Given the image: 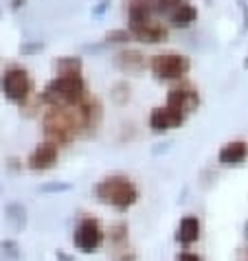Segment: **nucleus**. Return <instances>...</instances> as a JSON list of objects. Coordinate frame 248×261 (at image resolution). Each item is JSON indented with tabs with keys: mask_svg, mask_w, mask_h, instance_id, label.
<instances>
[{
	"mask_svg": "<svg viewBox=\"0 0 248 261\" xmlns=\"http://www.w3.org/2000/svg\"><path fill=\"white\" fill-rule=\"evenodd\" d=\"M110 239L119 246V244H126L128 242V226L126 224H114L110 228Z\"/></svg>",
	"mask_w": 248,
	"mask_h": 261,
	"instance_id": "17",
	"label": "nucleus"
},
{
	"mask_svg": "<svg viewBox=\"0 0 248 261\" xmlns=\"http://www.w3.org/2000/svg\"><path fill=\"white\" fill-rule=\"evenodd\" d=\"M11 208V211L13 213H16V215H7V217H9V220H13V224H16V228H22L24 226V208L22 206H9Z\"/></svg>",
	"mask_w": 248,
	"mask_h": 261,
	"instance_id": "18",
	"label": "nucleus"
},
{
	"mask_svg": "<svg viewBox=\"0 0 248 261\" xmlns=\"http://www.w3.org/2000/svg\"><path fill=\"white\" fill-rule=\"evenodd\" d=\"M114 64L119 66L121 70H128V72H138L143 68V55L138 50H121V53L114 55Z\"/></svg>",
	"mask_w": 248,
	"mask_h": 261,
	"instance_id": "14",
	"label": "nucleus"
},
{
	"mask_svg": "<svg viewBox=\"0 0 248 261\" xmlns=\"http://www.w3.org/2000/svg\"><path fill=\"white\" fill-rule=\"evenodd\" d=\"M0 90L11 101H24L29 97V92H31V79H29L27 70L18 66H11L9 70H5L3 77H0Z\"/></svg>",
	"mask_w": 248,
	"mask_h": 261,
	"instance_id": "5",
	"label": "nucleus"
},
{
	"mask_svg": "<svg viewBox=\"0 0 248 261\" xmlns=\"http://www.w3.org/2000/svg\"><path fill=\"white\" fill-rule=\"evenodd\" d=\"M200 103V95L198 90L191 88V86H178V88H171L169 95H167V106L176 108L180 112H193Z\"/></svg>",
	"mask_w": 248,
	"mask_h": 261,
	"instance_id": "9",
	"label": "nucleus"
},
{
	"mask_svg": "<svg viewBox=\"0 0 248 261\" xmlns=\"http://www.w3.org/2000/svg\"><path fill=\"white\" fill-rule=\"evenodd\" d=\"M150 68L158 79H182L191 68V62L189 57L178 53H163L152 57Z\"/></svg>",
	"mask_w": 248,
	"mask_h": 261,
	"instance_id": "4",
	"label": "nucleus"
},
{
	"mask_svg": "<svg viewBox=\"0 0 248 261\" xmlns=\"http://www.w3.org/2000/svg\"><path fill=\"white\" fill-rule=\"evenodd\" d=\"M200 220L195 215H185L176 228V242L180 246H193L200 239Z\"/></svg>",
	"mask_w": 248,
	"mask_h": 261,
	"instance_id": "11",
	"label": "nucleus"
},
{
	"mask_svg": "<svg viewBox=\"0 0 248 261\" xmlns=\"http://www.w3.org/2000/svg\"><path fill=\"white\" fill-rule=\"evenodd\" d=\"M110 42H128L130 40V33L128 31H110L106 35Z\"/></svg>",
	"mask_w": 248,
	"mask_h": 261,
	"instance_id": "20",
	"label": "nucleus"
},
{
	"mask_svg": "<svg viewBox=\"0 0 248 261\" xmlns=\"http://www.w3.org/2000/svg\"><path fill=\"white\" fill-rule=\"evenodd\" d=\"M20 246L13 239H5L0 242V261H18L20 259Z\"/></svg>",
	"mask_w": 248,
	"mask_h": 261,
	"instance_id": "15",
	"label": "nucleus"
},
{
	"mask_svg": "<svg viewBox=\"0 0 248 261\" xmlns=\"http://www.w3.org/2000/svg\"><path fill=\"white\" fill-rule=\"evenodd\" d=\"M97 198L104 204H110L119 211H128L138 200V189L126 176H108L97 185Z\"/></svg>",
	"mask_w": 248,
	"mask_h": 261,
	"instance_id": "2",
	"label": "nucleus"
},
{
	"mask_svg": "<svg viewBox=\"0 0 248 261\" xmlns=\"http://www.w3.org/2000/svg\"><path fill=\"white\" fill-rule=\"evenodd\" d=\"M244 237L248 239V222H246V226H244Z\"/></svg>",
	"mask_w": 248,
	"mask_h": 261,
	"instance_id": "22",
	"label": "nucleus"
},
{
	"mask_svg": "<svg viewBox=\"0 0 248 261\" xmlns=\"http://www.w3.org/2000/svg\"><path fill=\"white\" fill-rule=\"evenodd\" d=\"M248 156V145L244 141H231L217 154V161L224 167H235L239 163H244V158Z\"/></svg>",
	"mask_w": 248,
	"mask_h": 261,
	"instance_id": "12",
	"label": "nucleus"
},
{
	"mask_svg": "<svg viewBox=\"0 0 248 261\" xmlns=\"http://www.w3.org/2000/svg\"><path fill=\"white\" fill-rule=\"evenodd\" d=\"M72 244H75V248L82 250V252H94L97 250L99 246L104 244V230H101L99 222L92 220V217H84L75 228Z\"/></svg>",
	"mask_w": 248,
	"mask_h": 261,
	"instance_id": "6",
	"label": "nucleus"
},
{
	"mask_svg": "<svg viewBox=\"0 0 248 261\" xmlns=\"http://www.w3.org/2000/svg\"><path fill=\"white\" fill-rule=\"evenodd\" d=\"M44 134L48 143L55 145H64L68 143L79 127H84L82 117H79L77 106H64V108H51L44 114Z\"/></svg>",
	"mask_w": 248,
	"mask_h": 261,
	"instance_id": "1",
	"label": "nucleus"
},
{
	"mask_svg": "<svg viewBox=\"0 0 248 261\" xmlns=\"http://www.w3.org/2000/svg\"><path fill=\"white\" fill-rule=\"evenodd\" d=\"M176 261H204V259L193 250H182V252H178Z\"/></svg>",
	"mask_w": 248,
	"mask_h": 261,
	"instance_id": "19",
	"label": "nucleus"
},
{
	"mask_svg": "<svg viewBox=\"0 0 248 261\" xmlns=\"http://www.w3.org/2000/svg\"><path fill=\"white\" fill-rule=\"evenodd\" d=\"M57 163V145L55 143H42L33 149V154L29 156V167L35 171H44L51 169Z\"/></svg>",
	"mask_w": 248,
	"mask_h": 261,
	"instance_id": "10",
	"label": "nucleus"
},
{
	"mask_svg": "<svg viewBox=\"0 0 248 261\" xmlns=\"http://www.w3.org/2000/svg\"><path fill=\"white\" fill-rule=\"evenodd\" d=\"M68 185H51V187H42V191H66Z\"/></svg>",
	"mask_w": 248,
	"mask_h": 261,
	"instance_id": "21",
	"label": "nucleus"
},
{
	"mask_svg": "<svg viewBox=\"0 0 248 261\" xmlns=\"http://www.w3.org/2000/svg\"><path fill=\"white\" fill-rule=\"evenodd\" d=\"M130 33L134 38L156 44V42H165L167 40V29L156 22L154 18H130Z\"/></svg>",
	"mask_w": 248,
	"mask_h": 261,
	"instance_id": "7",
	"label": "nucleus"
},
{
	"mask_svg": "<svg viewBox=\"0 0 248 261\" xmlns=\"http://www.w3.org/2000/svg\"><path fill=\"white\" fill-rule=\"evenodd\" d=\"M86 86L84 79L79 75H60L44 88V99L53 108H64V106H75L84 99Z\"/></svg>",
	"mask_w": 248,
	"mask_h": 261,
	"instance_id": "3",
	"label": "nucleus"
},
{
	"mask_svg": "<svg viewBox=\"0 0 248 261\" xmlns=\"http://www.w3.org/2000/svg\"><path fill=\"white\" fill-rule=\"evenodd\" d=\"M185 117H187L185 112H180V110H176V108L165 103V106H160V108H156V110L152 112L150 125H152L154 132H167V129L180 127L182 121H185Z\"/></svg>",
	"mask_w": 248,
	"mask_h": 261,
	"instance_id": "8",
	"label": "nucleus"
},
{
	"mask_svg": "<svg viewBox=\"0 0 248 261\" xmlns=\"http://www.w3.org/2000/svg\"><path fill=\"white\" fill-rule=\"evenodd\" d=\"M182 3H185V0H154V9L158 13H163V16H169V13Z\"/></svg>",
	"mask_w": 248,
	"mask_h": 261,
	"instance_id": "16",
	"label": "nucleus"
},
{
	"mask_svg": "<svg viewBox=\"0 0 248 261\" xmlns=\"http://www.w3.org/2000/svg\"><path fill=\"white\" fill-rule=\"evenodd\" d=\"M169 22L173 27H180V29H187V27H191L195 22V18H198V11H195V7L189 3V0H185L182 5H178L176 9H173L169 16Z\"/></svg>",
	"mask_w": 248,
	"mask_h": 261,
	"instance_id": "13",
	"label": "nucleus"
}]
</instances>
